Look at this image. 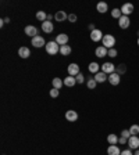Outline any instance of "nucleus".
<instances>
[{
	"label": "nucleus",
	"instance_id": "nucleus-1",
	"mask_svg": "<svg viewBox=\"0 0 139 155\" xmlns=\"http://www.w3.org/2000/svg\"><path fill=\"white\" fill-rule=\"evenodd\" d=\"M102 45L107 48V50H110V48H114V45H116V38L113 35H104L103 39H102Z\"/></svg>",
	"mask_w": 139,
	"mask_h": 155
},
{
	"label": "nucleus",
	"instance_id": "nucleus-2",
	"mask_svg": "<svg viewBox=\"0 0 139 155\" xmlns=\"http://www.w3.org/2000/svg\"><path fill=\"white\" fill-rule=\"evenodd\" d=\"M46 53L47 54H50V55H54V54H57L58 51H60V46L57 45V42H49V43H46Z\"/></svg>",
	"mask_w": 139,
	"mask_h": 155
},
{
	"label": "nucleus",
	"instance_id": "nucleus-3",
	"mask_svg": "<svg viewBox=\"0 0 139 155\" xmlns=\"http://www.w3.org/2000/svg\"><path fill=\"white\" fill-rule=\"evenodd\" d=\"M102 72H104L106 75H111L116 72V65L113 62H104L102 65Z\"/></svg>",
	"mask_w": 139,
	"mask_h": 155
},
{
	"label": "nucleus",
	"instance_id": "nucleus-4",
	"mask_svg": "<svg viewBox=\"0 0 139 155\" xmlns=\"http://www.w3.org/2000/svg\"><path fill=\"white\" fill-rule=\"evenodd\" d=\"M67 71H68V75H70V76H74V78L77 76V75L81 74V71H79V65L75 64V62H72V64L68 65Z\"/></svg>",
	"mask_w": 139,
	"mask_h": 155
},
{
	"label": "nucleus",
	"instance_id": "nucleus-5",
	"mask_svg": "<svg viewBox=\"0 0 139 155\" xmlns=\"http://www.w3.org/2000/svg\"><path fill=\"white\" fill-rule=\"evenodd\" d=\"M128 147L130 150H138L139 148V137L138 136H131L130 139H128Z\"/></svg>",
	"mask_w": 139,
	"mask_h": 155
},
{
	"label": "nucleus",
	"instance_id": "nucleus-6",
	"mask_svg": "<svg viewBox=\"0 0 139 155\" xmlns=\"http://www.w3.org/2000/svg\"><path fill=\"white\" fill-rule=\"evenodd\" d=\"M121 13H123V15H127V17H130L131 14H132L134 11V4L131 3H124L123 6H121Z\"/></svg>",
	"mask_w": 139,
	"mask_h": 155
},
{
	"label": "nucleus",
	"instance_id": "nucleus-7",
	"mask_svg": "<svg viewBox=\"0 0 139 155\" xmlns=\"http://www.w3.org/2000/svg\"><path fill=\"white\" fill-rule=\"evenodd\" d=\"M24 32H25V35L29 36V38H35V36H38V28L33 25H28V26H25Z\"/></svg>",
	"mask_w": 139,
	"mask_h": 155
},
{
	"label": "nucleus",
	"instance_id": "nucleus-8",
	"mask_svg": "<svg viewBox=\"0 0 139 155\" xmlns=\"http://www.w3.org/2000/svg\"><path fill=\"white\" fill-rule=\"evenodd\" d=\"M32 46L33 47H36V48H39V47H42V46H46V42H45V39L42 38L40 35H38V36H35V38H32Z\"/></svg>",
	"mask_w": 139,
	"mask_h": 155
},
{
	"label": "nucleus",
	"instance_id": "nucleus-9",
	"mask_svg": "<svg viewBox=\"0 0 139 155\" xmlns=\"http://www.w3.org/2000/svg\"><path fill=\"white\" fill-rule=\"evenodd\" d=\"M130 25H131V19H130V17L121 15V18L118 19V26H120L121 29H127Z\"/></svg>",
	"mask_w": 139,
	"mask_h": 155
},
{
	"label": "nucleus",
	"instance_id": "nucleus-10",
	"mask_svg": "<svg viewBox=\"0 0 139 155\" xmlns=\"http://www.w3.org/2000/svg\"><path fill=\"white\" fill-rule=\"evenodd\" d=\"M103 32H102L100 29H95V31H92L91 32V39L93 40V42H100L102 39H103Z\"/></svg>",
	"mask_w": 139,
	"mask_h": 155
},
{
	"label": "nucleus",
	"instance_id": "nucleus-11",
	"mask_svg": "<svg viewBox=\"0 0 139 155\" xmlns=\"http://www.w3.org/2000/svg\"><path fill=\"white\" fill-rule=\"evenodd\" d=\"M42 31L45 33H52L54 31V25H53L52 21H45L42 22Z\"/></svg>",
	"mask_w": 139,
	"mask_h": 155
},
{
	"label": "nucleus",
	"instance_id": "nucleus-12",
	"mask_svg": "<svg viewBox=\"0 0 139 155\" xmlns=\"http://www.w3.org/2000/svg\"><path fill=\"white\" fill-rule=\"evenodd\" d=\"M107 81L110 82V84H113V86H117V84H120L121 78H120V75L117 74V72H114V74L109 75V79H107Z\"/></svg>",
	"mask_w": 139,
	"mask_h": 155
},
{
	"label": "nucleus",
	"instance_id": "nucleus-13",
	"mask_svg": "<svg viewBox=\"0 0 139 155\" xmlns=\"http://www.w3.org/2000/svg\"><path fill=\"white\" fill-rule=\"evenodd\" d=\"M65 119H67L68 122H75V120L78 119V114L75 112L74 110H68L67 112H65Z\"/></svg>",
	"mask_w": 139,
	"mask_h": 155
},
{
	"label": "nucleus",
	"instance_id": "nucleus-14",
	"mask_svg": "<svg viewBox=\"0 0 139 155\" xmlns=\"http://www.w3.org/2000/svg\"><path fill=\"white\" fill-rule=\"evenodd\" d=\"M107 53H109V50H107L104 46H99V47H96V50H95V54H96V57H99V58L106 57Z\"/></svg>",
	"mask_w": 139,
	"mask_h": 155
},
{
	"label": "nucleus",
	"instance_id": "nucleus-15",
	"mask_svg": "<svg viewBox=\"0 0 139 155\" xmlns=\"http://www.w3.org/2000/svg\"><path fill=\"white\" fill-rule=\"evenodd\" d=\"M95 81H96L97 82V83H104V82H106L107 81V79H109V75H106V74H104V72H97V74L96 75H95Z\"/></svg>",
	"mask_w": 139,
	"mask_h": 155
},
{
	"label": "nucleus",
	"instance_id": "nucleus-16",
	"mask_svg": "<svg viewBox=\"0 0 139 155\" xmlns=\"http://www.w3.org/2000/svg\"><path fill=\"white\" fill-rule=\"evenodd\" d=\"M56 42H57L58 46H64L68 43V36L65 35V33H60V35H57V38H56Z\"/></svg>",
	"mask_w": 139,
	"mask_h": 155
},
{
	"label": "nucleus",
	"instance_id": "nucleus-17",
	"mask_svg": "<svg viewBox=\"0 0 139 155\" xmlns=\"http://www.w3.org/2000/svg\"><path fill=\"white\" fill-rule=\"evenodd\" d=\"M54 19L57 22H64L65 19H68V15L65 11H57V13L54 14Z\"/></svg>",
	"mask_w": 139,
	"mask_h": 155
},
{
	"label": "nucleus",
	"instance_id": "nucleus-18",
	"mask_svg": "<svg viewBox=\"0 0 139 155\" xmlns=\"http://www.w3.org/2000/svg\"><path fill=\"white\" fill-rule=\"evenodd\" d=\"M107 155H121V151L118 148V145L114 144V145H109L107 148Z\"/></svg>",
	"mask_w": 139,
	"mask_h": 155
},
{
	"label": "nucleus",
	"instance_id": "nucleus-19",
	"mask_svg": "<svg viewBox=\"0 0 139 155\" xmlns=\"http://www.w3.org/2000/svg\"><path fill=\"white\" fill-rule=\"evenodd\" d=\"M18 55L21 58H28L31 55V50L28 47H25V46H23V47L18 48Z\"/></svg>",
	"mask_w": 139,
	"mask_h": 155
},
{
	"label": "nucleus",
	"instance_id": "nucleus-20",
	"mask_svg": "<svg viewBox=\"0 0 139 155\" xmlns=\"http://www.w3.org/2000/svg\"><path fill=\"white\" fill-rule=\"evenodd\" d=\"M96 10L99 11L100 14H104L107 13V10H109V6H107L106 2H99V3L96 4Z\"/></svg>",
	"mask_w": 139,
	"mask_h": 155
},
{
	"label": "nucleus",
	"instance_id": "nucleus-21",
	"mask_svg": "<svg viewBox=\"0 0 139 155\" xmlns=\"http://www.w3.org/2000/svg\"><path fill=\"white\" fill-rule=\"evenodd\" d=\"M100 65L97 64V62H91L89 64V67H88V69H89V72H92V74H97V72H100Z\"/></svg>",
	"mask_w": 139,
	"mask_h": 155
},
{
	"label": "nucleus",
	"instance_id": "nucleus-22",
	"mask_svg": "<svg viewBox=\"0 0 139 155\" xmlns=\"http://www.w3.org/2000/svg\"><path fill=\"white\" fill-rule=\"evenodd\" d=\"M75 83H77V81H75V78L74 76H70L68 75L67 78H64V84L67 87H72V86H75Z\"/></svg>",
	"mask_w": 139,
	"mask_h": 155
},
{
	"label": "nucleus",
	"instance_id": "nucleus-23",
	"mask_svg": "<svg viewBox=\"0 0 139 155\" xmlns=\"http://www.w3.org/2000/svg\"><path fill=\"white\" fill-rule=\"evenodd\" d=\"M60 53H61V55H70L71 54V47L68 45L60 46Z\"/></svg>",
	"mask_w": 139,
	"mask_h": 155
},
{
	"label": "nucleus",
	"instance_id": "nucleus-24",
	"mask_svg": "<svg viewBox=\"0 0 139 155\" xmlns=\"http://www.w3.org/2000/svg\"><path fill=\"white\" fill-rule=\"evenodd\" d=\"M52 84H53V87H54V89H61L63 84H64V82H63L60 78H54V79L52 81Z\"/></svg>",
	"mask_w": 139,
	"mask_h": 155
},
{
	"label": "nucleus",
	"instance_id": "nucleus-25",
	"mask_svg": "<svg viewBox=\"0 0 139 155\" xmlns=\"http://www.w3.org/2000/svg\"><path fill=\"white\" fill-rule=\"evenodd\" d=\"M107 143H109L110 145L117 144V143H118V136L117 134H109L107 136Z\"/></svg>",
	"mask_w": 139,
	"mask_h": 155
},
{
	"label": "nucleus",
	"instance_id": "nucleus-26",
	"mask_svg": "<svg viewBox=\"0 0 139 155\" xmlns=\"http://www.w3.org/2000/svg\"><path fill=\"white\" fill-rule=\"evenodd\" d=\"M36 19L40 21V22H45V21H47V14L45 11H38L36 13Z\"/></svg>",
	"mask_w": 139,
	"mask_h": 155
},
{
	"label": "nucleus",
	"instance_id": "nucleus-27",
	"mask_svg": "<svg viewBox=\"0 0 139 155\" xmlns=\"http://www.w3.org/2000/svg\"><path fill=\"white\" fill-rule=\"evenodd\" d=\"M86 86L88 89H95L97 86V82L95 81V78H88L86 79Z\"/></svg>",
	"mask_w": 139,
	"mask_h": 155
},
{
	"label": "nucleus",
	"instance_id": "nucleus-28",
	"mask_svg": "<svg viewBox=\"0 0 139 155\" xmlns=\"http://www.w3.org/2000/svg\"><path fill=\"white\" fill-rule=\"evenodd\" d=\"M121 15H123V13H121L120 8H113V10H111V17H113V18L120 19Z\"/></svg>",
	"mask_w": 139,
	"mask_h": 155
},
{
	"label": "nucleus",
	"instance_id": "nucleus-29",
	"mask_svg": "<svg viewBox=\"0 0 139 155\" xmlns=\"http://www.w3.org/2000/svg\"><path fill=\"white\" fill-rule=\"evenodd\" d=\"M116 72H117L118 75H120V76H121L123 74H125V72H127V67H125V64H120L118 67H116Z\"/></svg>",
	"mask_w": 139,
	"mask_h": 155
},
{
	"label": "nucleus",
	"instance_id": "nucleus-30",
	"mask_svg": "<svg viewBox=\"0 0 139 155\" xmlns=\"http://www.w3.org/2000/svg\"><path fill=\"white\" fill-rule=\"evenodd\" d=\"M130 133H131V136H138L139 134V125H132L131 126Z\"/></svg>",
	"mask_w": 139,
	"mask_h": 155
},
{
	"label": "nucleus",
	"instance_id": "nucleus-31",
	"mask_svg": "<svg viewBox=\"0 0 139 155\" xmlns=\"http://www.w3.org/2000/svg\"><path fill=\"white\" fill-rule=\"evenodd\" d=\"M75 81H77L78 84H82L85 82V76L82 74H79V75H77V76H75Z\"/></svg>",
	"mask_w": 139,
	"mask_h": 155
},
{
	"label": "nucleus",
	"instance_id": "nucleus-32",
	"mask_svg": "<svg viewBox=\"0 0 139 155\" xmlns=\"http://www.w3.org/2000/svg\"><path fill=\"white\" fill-rule=\"evenodd\" d=\"M121 137H125V139H130V137H131L130 129H124L123 132H121Z\"/></svg>",
	"mask_w": 139,
	"mask_h": 155
},
{
	"label": "nucleus",
	"instance_id": "nucleus-33",
	"mask_svg": "<svg viewBox=\"0 0 139 155\" xmlns=\"http://www.w3.org/2000/svg\"><path fill=\"white\" fill-rule=\"evenodd\" d=\"M58 94H60V91H58V89H54V87H53L52 90H50V97H53V98H56V97H58Z\"/></svg>",
	"mask_w": 139,
	"mask_h": 155
},
{
	"label": "nucleus",
	"instance_id": "nucleus-34",
	"mask_svg": "<svg viewBox=\"0 0 139 155\" xmlns=\"http://www.w3.org/2000/svg\"><path fill=\"white\" fill-rule=\"evenodd\" d=\"M107 55H109V57H111V58L117 57V50H116V48H110V50H109V53H107Z\"/></svg>",
	"mask_w": 139,
	"mask_h": 155
},
{
	"label": "nucleus",
	"instance_id": "nucleus-35",
	"mask_svg": "<svg viewBox=\"0 0 139 155\" xmlns=\"http://www.w3.org/2000/svg\"><path fill=\"white\" fill-rule=\"evenodd\" d=\"M77 15H75V14H70V15H68V21H70V22H77Z\"/></svg>",
	"mask_w": 139,
	"mask_h": 155
},
{
	"label": "nucleus",
	"instance_id": "nucleus-36",
	"mask_svg": "<svg viewBox=\"0 0 139 155\" xmlns=\"http://www.w3.org/2000/svg\"><path fill=\"white\" fill-rule=\"evenodd\" d=\"M118 143H120V144H127V143H128V139H125V137H118Z\"/></svg>",
	"mask_w": 139,
	"mask_h": 155
},
{
	"label": "nucleus",
	"instance_id": "nucleus-37",
	"mask_svg": "<svg viewBox=\"0 0 139 155\" xmlns=\"http://www.w3.org/2000/svg\"><path fill=\"white\" fill-rule=\"evenodd\" d=\"M121 155H134V154L131 150H124V151H121Z\"/></svg>",
	"mask_w": 139,
	"mask_h": 155
},
{
	"label": "nucleus",
	"instance_id": "nucleus-38",
	"mask_svg": "<svg viewBox=\"0 0 139 155\" xmlns=\"http://www.w3.org/2000/svg\"><path fill=\"white\" fill-rule=\"evenodd\" d=\"M53 18H54V17H53V14H47V21H52Z\"/></svg>",
	"mask_w": 139,
	"mask_h": 155
},
{
	"label": "nucleus",
	"instance_id": "nucleus-39",
	"mask_svg": "<svg viewBox=\"0 0 139 155\" xmlns=\"http://www.w3.org/2000/svg\"><path fill=\"white\" fill-rule=\"evenodd\" d=\"M89 29H91V32H92V31H95V29H96V28H95V25H93V24H91V25H89Z\"/></svg>",
	"mask_w": 139,
	"mask_h": 155
},
{
	"label": "nucleus",
	"instance_id": "nucleus-40",
	"mask_svg": "<svg viewBox=\"0 0 139 155\" xmlns=\"http://www.w3.org/2000/svg\"><path fill=\"white\" fill-rule=\"evenodd\" d=\"M134 155H139V148L136 150V151H135V154H134Z\"/></svg>",
	"mask_w": 139,
	"mask_h": 155
},
{
	"label": "nucleus",
	"instance_id": "nucleus-41",
	"mask_svg": "<svg viewBox=\"0 0 139 155\" xmlns=\"http://www.w3.org/2000/svg\"><path fill=\"white\" fill-rule=\"evenodd\" d=\"M138 46H139V38H138Z\"/></svg>",
	"mask_w": 139,
	"mask_h": 155
}]
</instances>
